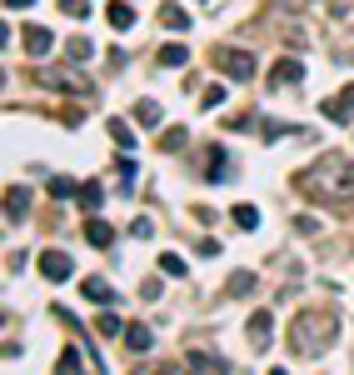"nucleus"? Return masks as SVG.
<instances>
[{
  "mask_svg": "<svg viewBox=\"0 0 354 375\" xmlns=\"http://www.w3.org/2000/svg\"><path fill=\"white\" fill-rule=\"evenodd\" d=\"M160 145H165V150H180V145H185V130H180V125L165 130V135H160Z\"/></svg>",
  "mask_w": 354,
  "mask_h": 375,
  "instance_id": "obj_26",
  "label": "nucleus"
},
{
  "mask_svg": "<svg viewBox=\"0 0 354 375\" xmlns=\"http://www.w3.org/2000/svg\"><path fill=\"white\" fill-rule=\"evenodd\" d=\"M61 11H65V16H75V20H80V16H90V0H61Z\"/></svg>",
  "mask_w": 354,
  "mask_h": 375,
  "instance_id": "obj_25",
  "label": "nucleus"
},
{
  "mask_svg": "<svg viewBox=\"0 0 354 375\" xmlns=\"http://www.w3.org/2000/svg\"><path fill=\"white\" fill-rule=\"evenodd\" d=\"M329 340H334V320H324V315H300L289 326V350L294 355H320Z\"/></svg>",
  "mask_w": 354,
  "mask_h": 375,
  "instance_id": "obj_2",
  "label": "nucleus"
},
{
  "mask_svg": "<svg viewBox=\"0 0 354 375\" xmlns=\"http://www.w3.org/2000/svg\"><path fill=\"white\" fill-rule=\"evenodd\" d=\"M234 226H240V230H255V226H260V210H255V205H234Z\"/></svg>",
  "mask_w": 354,
  "mask_h": 375,
  "instance_id": "obj_16",
  "label": "nucleus"
},
{
  "mask_svg": "<svg viewBox=\"0 0 354 375\" xmlns=\"http://www.w3.org/2000/svg\"><path fill=\"white\" fill-rule=\"evenodd\" d=\"M150 340H155L150 326H130V331H125V345H130V350H150Z\"/></svg>",
  "mask_w": 354,
  "mask_h": 375,
  "instance_id": "obj_15",
  "label": "nucleus"
},
{
  "mask_svg": "<svg viewBox=\"0 0 354 375\" xmlns=\"http://www.w3.org/2000/svg\"><path fill=\"white\" fill-rule=\"evenodd\" d=\"M270 336H274V315H270V310H255V315H250V350H265Z\"/></svg>",
  "mask_w": 354,
  "mask_h": 375,
  "instance_id": "obj_5",
  "label": "nucleus"
},
{
  "mask_svg": "<svg viewBox=\"0 0 354 375\" xmlns=\"http://www.w3.org/2000/svg\"><path fill=\"white\" fill-rule=\"evenodd\" d=\"M195 255H205V260H215V255H220V240H210V235H205V240L195 245Z\"/></svg>",
  "mask_w": 354,
  "mask_h": 375,
  "instance_id": "obj_28",
  "label": "nucleus"
},
{
  "mask_svg": "<svg viewBox=\"0 0 354 375\" xmlns=\"http://www.w3.org/2000/svg\"><path fill=\"white\" fill-rule=\"evenodd\" d=\"M40 276H45L50 285L70 281V255H65V250H45V255H40Z\"/></svg>",
  "mask_w": 354,
  "mask_h": 375,
  "instance_id": "obj_4",
  "label": "nucleus"
},
{
  "mask_svg": "<svg viewBox=\"0 0 354 375\" xmlns=\"http://www.w3.org/2000/svg\"><path fill=\"white\" fill-rule=\"evenodd\" d=\"M55 370H61V375H75V370H85L80 350H65V355H61V365H55Z\"/></svg>",
  "mask_w": 354,
  "mask_h": 375,
  "instance_id": "obj_21",
  "label": "nucleus"
},
{
  "mask_svg": "<svg viewBox=\"0 0 354 375\" xmlns=\"http://www.w3.org/2000/svg\"><path fill=\"white\" fill-rule=\"evenodd\" d=\"M85 240H90V245H100V250H105V245H115V230H110V226H105V221H90V226H85Z\"/></svg>",
  "mask_w": 354,
  "mask_h": 375,
  "instance_id": "obj_11",
  "label": "nucleus"
},
{
  "mask_svg": "<svg viewBox=\"0 0 354 375\" xmlns=\"http://www.w3.org/2000/svg\"><path fill=\"white\" fill-rule=\"evenodd\" d=\"M250 290H255V276L250 271H234L229 276V295H250Z\"/></svg>",
  "mask_w": 354,
  "mask_h": 375,
  "instance_id": "obj_18",
  "label": "nucleus"
},
{
  "mask_svg": "<svg viewBox=\"0 0 354 375\" xmlns=\"http://www.w3.org/2000/svg\"><path fill=\"white\" fill-rule=\"evenodd\" d=\"M6 6H11V11H30V6H35V0H6Z\"/></svg>",
  "mask_w": 354,
  "mask_h": 375,
  "instance_id": "obj_29",
  "label": "nucleus"
},
{
  "mask_svg": "<svg viewBox=\"0 0 354 375\" xmlns=\"http://www.w3.org/2000/svg\"><path fill=\"white\" fill-rule=\"evenodd\" d=\"M160 271H165V276H185V260L165 250V255H160Z\"/></svg>",
  "mask_w": 354,
  "mask_h": 375,
  "instance_id": "obj_22",
  "label": "nucleus"
},
{
  "mask_svg": "<svg viewBox=\"0 0 354 375\" xmlns=\"http://www.w3.org/2000/svg\"><path fill=\"white\" fill-rule=\"evenodd\" d=\"M190 370H229V365H225L220 355H200V350H195V355H190Z\"/></svg>",
  "mask_w": 354,
  "mask_h": 375,
  "instance_id": "obj_19",
  "label": "nucleus"
},
{
  "mask_svg": "<svg viewBox=\"0 0 354 375\" xmlns=\"http://www.w3.org/2000/svg\"><path fill=\"white\" fill-rule=\"evenodd\" d=\"M20 40H25V50H30L35 61H40V56H50V45H55V35H50V30H40V25H30Z\"/></svg>",
  "mask_w": 354,
  "mask_h": 375,
  "instance_id": "obj_6",
  "label": "nucleus"
},
{
  "mask_svg": "<svg viewBox=\"0 0 354 375\" xmlns=\"http://www.w3.org/2000/svg\"><path fill=\"white\" fill-rule=\"evenodd\" d=\"M25 205H30V195H25V185H15V190H6V216H11V221H20V216H25Z\"/></svg>",
  "mask_w": 354,
  "mask_h": 375,
  "instance_id": "obj_10",
  "label": "nucleus"
},
{
  "mask_svg": "<svg viewBox=\"0 0 354 375\" xmlns=\"http://www.w3.org/2000/svg\"><path fill=\"white\" fill-rule=\"evenodd\" d=\"M294 190H305L310 200H354V166L344 155H324L294 176Z\"/></svg>",
  "mask_w": 354,
  "mask_h": 375,
  "instance_id": "obj_1",
  "label": "nucleus"
},
{
  "mask_svg": "<svg viewBox=\"0 0 354 375\" xmlns=\"http://www.w3.org/2000/svg\"><path fill=\"white\" fill-rule=\"evenodd\" d=\"M185 61H190V50H185V45H165V50H160V66H170V70H180Z\"/></svg>",
  "mask_w": 354,
  "mask_h": 375,
  "instance_id": "obj_14",
  "label": "nucleus"
},
{
  "mask_svg": "<svg viewBox=\"0 0 354 375\" xmlns=\"http://www.w3.org/2000/svg\"><path fill=\"white\" fill-rule=\"evenodd\" d=\"M135 116H140V125H160V105H155V100H140Z\"/></svg>",
  "mask_w": 354,
  "mask_h": 375,
  "instance_id": "obj_20",
  "label": "nucleus"
},
{
  "mask_svg": "<svg viewBox=\"0 0 354 375\" xmlns=\"http://www.w3.org/2000/svg\"><path fill=\"white\" fill-rule=\"evenodd\" d=\"M305 80V66L300 61H279L274 66V85H300Z\"/></svg>",
  "mask_w": 354,
  "mask_h": 375,
  "instance_id": "obj_8",
  "label": "nucleus"
},
{
  "mask_svg": "<svg viewBox=\"0 0 354 375\" xmlns=\"http://www.w3.org/2000/svg\"><path fill=\"white\" fill-rule=\"evenodd\" d=\"M200 105H205V111H215V105H225V85H210V90L200 95Z\"/></svg>",
  "mask_w": 354,
  "mask_h": 375,
  "instance_id": "obj_24",
  "label": "nucleus"
},
{
  "mask_svg": "<svg viewBox=\"0 0 354 375\" xmlns=\"http://www.w3.org/2000/svg\"><path fill=\"white\" fill-rule=\"evenodd\" d=\"M105 16H110V25H115V30H130V25H135V6H125V0H115Z\"/></svg>",
  "mask_w": 354,
  "mask_h": 375,
  "instance_id": "obj_9",
  "label": "nucleus"
},
{
  "mask_svg": "<svg viewBox=\"0 0 354 375\" xmlns=\"http://www.w3.org/2000/svg\"><path fill=\"white\" fill-rule=\"evenodd\" d=\"M80 205H85V210H100V205H105V185H100V180L80 185Z\"/></svg>",
  "mask_w": 354,
  "mask_h": 375,
  "instance_id": "obj_13",
  "label": "nucleus"
},
{
  "mask_svg": "<svg viewBox=\"0 0 354 375\" xmlns=\"http://www.w3.org/2000/svg\"><path fill=\"white\" fill-rule=\"evenodd\" d=\"M344 105H349V111H354V85H344V95H339Z\"/></svg>",
  "mask_w": 354,
  "mask_h": 375,
  "instance_id": "obj_30",
  "label": "nucleus"
},
{
  "mask_svg": "<svg viewBox=\"0 0 354 375\" xmlns=\"http://www.w3.org/2000/svg\"><path fill=\"white\" fill-rule=\"evenodd\" d=\"M110 135H115V145H120V150H135V135H130L125 121H110Z\"/></svg>",
  "mask_w": 354,
  "mask_h": 375,
  "instance_id": "obj_17",
  "label": "nucleus"
},
{
  "mask_svg": "<svg viewBox=\"0 0 354 375\" xmlns=\"http://www.w3.org/2000/svg\"><path fill=\"white\" fill-rule=\"evenodd\" d=\"M50 195H80V185L65 180V176H55V180H50Z\"/></svg>",
  "mask_w": 354,
  "mask_h": 375,
  "instance_id": "obj_23",
  "label": "nucleus"
},
{
  "mask_svg": "<svg viewBox=\"0 0 354 375\" xmlns=\"http://www.w3.org/2000/svg\"><path fill=\"white\" fill-rule=\"evenodd\" d=\"M160 25H170V30H185V25H190V16H185L180 6H170V0H165V6H160Z\"/></svg>",
  "mask_w": 354,
  "mask_h": 375,
  "instance_id": "obj_12",
  "label": "nucleus"
},
{
  "mask_svg": "<svg viewBox=\"0 0 354 375\" xmlns=\"http://www.w3.org/2000/svg\"><path fill=\"white\" fill-rule=\"evenodd\" d=\"M100 336H120V315L105 310V315H100Z\"/></svg>",
  "mask_w": 354,
  "mask_h": 375,
  "instance_id": "obj_27",
  "label": "nucleus"
},
{
  "mask_svg": "<svg viewBox=\"0 0 354 375\" xmlns=\"http://www.w3.org/2000/svg\"><path fill=\"white\" fill-rule=\"evenodd\" d=\"M80 290H85V300H95V305H115V290L100 281V276H90V281H80Z\"/></svg>",
  "mask_w": 354,
  "mask_h": 375,
  "instance_id": "obj_7",
  "label": "nucleus"
},
{
  "mask_svg": "<svg viewBox=\"0 0 354 375\" xmlns=\"http://www.w3.org/2000/svg\"><path fill=\"white\" fill-rule=\"evenodd\" d=\"M210 61L229 75V80H255V56L250 50H229V45H215L210 50Z\"/></svg>",
  "mask_w": 354,
  "mask_h": 375,
  "instance_id": "obj_3",
  "label": "nucleus"
}]
</instances>
